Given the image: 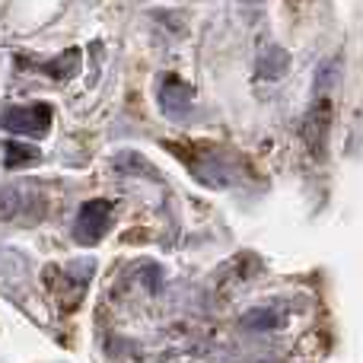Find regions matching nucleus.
Listing matches in <instances>:
<instances>
[{"mask_svg": "<svg viewBox=\"0 0 363 363\" xmlns=\"http://www.w3.org/2000/svg\"><path fill=\"white\" fill-rule=\"evenodd\" d=\"M338 80H341V57H332V61H325L319 67V74H315V96H328L338 86Z\"/></svg>", "mask_w": 363, "mask_h": 363, "instance_id": "7", "label": "nucleus"}, {"mask_svg": "<svg viewBox=\"0 0 363 363\" xmlns=\"http://www.w3.org/2000/svg\"><path fill=\"white\" fill-rule=\"evenodd\" d=\"M242 325L245 328H277L281 319H277L274 309H252V313H245Z\"/></svg>", "mask_w": 363, "mask_h": 363, "instance_id": "8", "label": "nucleus"}, {"mask_svg": "<svg viewBox=\"0 0 363 363\" xmlns=\"http://www.w3.org/2000/svg\"><path fill=\"white\" fill-rule=\"evenodd\" d=\"M157 102H160V108H163L166 118L179 121V118H185L188 108H191L194 89H191V83H185V80H179V77L166 74L163 80H160V86H157Z\"/></svg>", "mask_w": 363, "mask_h": 363, "instance_id": "4", "label": "nucleus"}, {"mask_svg": "<svg viewBox=\"0 0 363 363\" xmlns=\"http://www.w3.org/2000/svg\"><path fill=\"white\" fill-rule=\"evenodd\" d=\"M328 128H332V102H328V96H315L313 108L306 112V121H303V140H306V150L313 157H325Z\"/></svg>", "mask_w": 363, "mask_h": 363, "instance_id": "3", "label": "nucleus"}, {"mask_svg": "<svg viewBox=\"0 0 363 363\" xmlns=\"http://www.w3.org/2000/svg\"><path fill=\"white\" fill-rule=\"evenodd\" d=\"M19 213V191L0 188V220H13Z\"/></svg>", "mask_w": 363, "mask_h": 363, "instance_id": "9", "label": "nucleus"}, {"mask_svg": "<svg viewBox=\"0 0 363 363\" xmlns=\"http://www.w3.org/2000/svg\"><path fill=\"white\" fill-rule=\"evenodd\" d=\"M55 108L48 102H29V106H0V128L26 138H45L51 128Z\"/></svg>", "mask_w": 363, "mask_h": 363, "instance_id": "1", "label": "nucleus"}, {"mask_svg": "<svg viewBox=\"0 0 363 363\" xmlns=\"http://www.w3.org/2000/svg\"><path fill=\"white\" fill-rule=\"evenodd\" d=\"M290 70V51L277 48V45H268V48L258 55V80H281L284 74Z\"/></svg>", "mask_w": 363, "mask_h": 363, "instance_id": "5", "label": "nucleus"}, {"mask_svg": "<svg viewBox=\"0 0 363 363\" xmlns=\"http://www.w3.org/2000/svg\"><path fill=\"white\" fill-rule=\"evenodd\" d=\"M112 226V204L106 198H93L80 207L74 223V239L80 245H96Z\"/></svg>", "mask_w": 363, "mask_h": 363, "instance_id": "2", "label": "nucleus"}, {"mask_svg": "<svg viewBox=\"0 0 363 363\" xmlns=\"http://www.w3.org/2000/svg\"><path fill=\"white\" fill-rule=\"evenodd\" d=\"M38 160V150L32 144H19V140H6L4 147V163L6 169H23V166L35 163Z\"/></svg>", "mask_w": 363, "mask_h": 363, "instance_id": "6", "label": "nucleus"}]
</instances>
